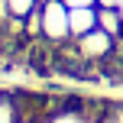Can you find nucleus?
<instances>
[{
  "label": "nucleus",
  "instance_id": "20e7f679",
  "mask_svg": "<svg viewBox=\"0 0 123 123\" xmlns=\"http://www.w3.org/2000/svg\"><path fill=\"white\" fill-rule=\"evenodd\" d=\"M97 26L113 39H123V16L117 13V6H97Z\"/></svg>",
  "mask_w": 123,
  "mask_h": 123
},
{
  "label": "nucleus",
  "instance_id": "1a4fd4ad",
  "mask_svg": "<svg viewBox=\"0 0 123 123\" xmlns=\"http://www.w3.org/2000/svg\"><path fill=\"white\" fill-rule=\"evenodd\" d=\"M97 6H117V0H97Z\"/></svg>",
  "mask_w": 123,
  "mask_h": 123
},
{
  "label": "nucleus",
  "instance_id": "0eeeda50",
  "mask_svg": "<svg viewBox=\"0 0 123 123\" xmlns=\"http://www.w3.org/2000/svg\"><path fill=\"white\" fill-rule=\"evenodd\" d=\"M68 10H78V6H97V0H62Z\"/></svg>",
  "mask_w": 123,
  "mask_h": 123
},
{
  "label": "nucleus",
  "instance_id": "423d86ee",
  "mask_svg": "<svg viewBox=\"0 0 123 123\" xmlns=\"http://www.w3.org/2000/svg\"><path fill=\"white\" fill-rule=\"evenodd\" d=\"M0 123H19V104L10 94H0Z\"/></svg>",
  "mask_w": 123,
  "mask_h": 123
},
{
  "label": "nucleus",
  "instance_id": "39448f33",
  "mask_svg": "<svg viewBox=\"0 0 123 123\" xmlns=\"http://www.w3.org/2000/svg\"><path fill=\"white\" fill-rule=\"evenodd\" d=\"M42 3V0H3V6H6V16H13V19H26L36 6Z\"/></svg>",
  "mask_w": 123,
  "mask_h": 123
},
{
  "label": "nucleus",
  "instance_id": "7ed1b4c3",
  "mask_svg": "<svg viewBox=\"0 0 123 123\" xmlns=\"http://www.w3.org/2000/svg\"><path fill=\"white\" fill-rule=\"evenodd\" d=\"M68 23H71V39H81L84 32L97 29V6H78V10H68Z\"/></svg>",
  "mask_w": 123,
  "mask_h": 123
},
{
  "label": "nucleus",
  "instance_id": "f03ea898",
  "mask_svg": "<svg viewBox=\"0 0 123 123\" xmlns=\"http://www.w3.org/2000/svg\"><path fill=\"white\" fill-rule=\"evenodd\" d=\"M74 42H78V55H81V58H87V62H100V58H107V55L113 52L117 39L97 26V29L84 32V36H81V39H74Z\"/></svg>",
  "mask_w": 123,
  "mask_h": 123
},
{
  "label": "nucleus",
  "instance_id": "9d476101",
  "mask_svg": "<svg viewBox=\"0 0 123 123\" xmlns=\"http://www.w3.org/2000/svg\"><path fill=\"white\" fill-rule=\"evenodd\" d=\"M117 13H120V16H123V0H117Z\"/></svg>",
  "mask_w": 123,
  "mask_h": 123
},
{
  "label": "nucleus",
  "instance_id": "6e6552de",
  "mask_svg": "<svg viewBox=\"0 0 123 123\" xmlns=\"http://www.w3.org/2000/svg\"><path fill=\"white\" fill-rule=\"evenodd\" d=\"M52 123H81L78 113H58V117H52Z\"/></svg>",
  "mask_w": 123,
  "mask_h": 123
},
{
  "label": "nucleus",
  "instance_id": "f257e3e1",
  "mask_svg": "<svg viewBox=\"0 0 123 123\" xmlns=\"http://www.w3.org/2000/svg\"><path fill=\"white\" fill-rule=\"evenodd\" d=\"M42 36L49 42H65L71 39V23H68V6L62 0H42Z\"/></svg>",
  "mask_w": 123,
  "mask_h": 123
}]
</instances>
